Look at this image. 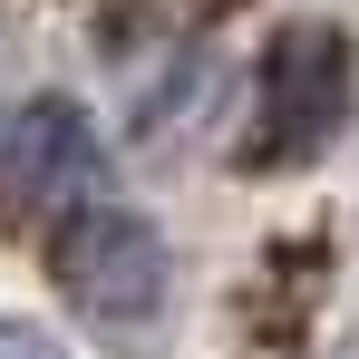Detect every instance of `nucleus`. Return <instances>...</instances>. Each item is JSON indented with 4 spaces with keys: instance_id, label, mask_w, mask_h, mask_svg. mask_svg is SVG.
<instances>
[{
    "instance_id": "obj_5",
    "label": "nucleus",
    "mask_w": 359,
    "mask_h": 359,
    "mask_svg": "<svg viewBox=\"0 0 359 359\" xmlns=\"http://www.w3.org/2000/svg\"><path fill=\"white\" fill-rule=\"evenodd\" d=\"M184 10H194V20H224V10H243V0H184Z\"/></svg>"
},
{
    "instance_id": "obj_2",
    "label": "nucleus",
    "mask_w": 359,
    "mask_h": 359,
    "mask_svg": "<svg viewBox=\"0 0 359 359\" xmlns=\"http://www.w3.org/2000/svg\"><path fill=\"white\" fill-rule=\"evenodd\" d=\"M49 262H59V292L88 320H107V330H136V320L165 311V243L117 194L88 204V214H68L59 233H49Z\"/></svg>"
},
{
    "instance_id": "obj_3",
    "label": "nucleus",
    "mask_w": 359,
    "mask_h": 359,
    "mask_svg": "<svg viewBox=\"0 0 359 359\" xmlns=\"http://www.w3.org/2000/svg\"><path fill=\"white\" fill-rule=\"evenodd\" d=\"M10 184L29 194V214L59 233L68 214H88V204H107V146H97V126L78 117L68 97H39L20 136H10Z\"/></svg>"
},
{
    "instance_id": "obj_1",
    "label": "nucleus",
    "mask_w": 359,
    "mask_h": 359,
    "mask_svg": "<svg viewBox=\"0 0 359 359\" xmlns=\"http://www.w3.org/2000/svg\"><path fill=\"white\" fill-rule=\"evenodd\" d=\"M252 165H311L340 117H350V29H330V20H292V29H272V49H262V88H252Z\"/></svg>"
},
{
    "instance_id": "obj_4",
    "label": "nucleus",
    "mask_w": 359,
    "mask_h": 359,
    "mask_svg": "<svg viewBox=\"0 0 359 359\" xmlns=\"http://www.w3.org/2000/svg\"><path fill=\"white\" fill-rule=\"evenodd\" d=\"M0 359H68V350L39 330V320H10V311H0Z\"/></svg>"
}]
</instances>
